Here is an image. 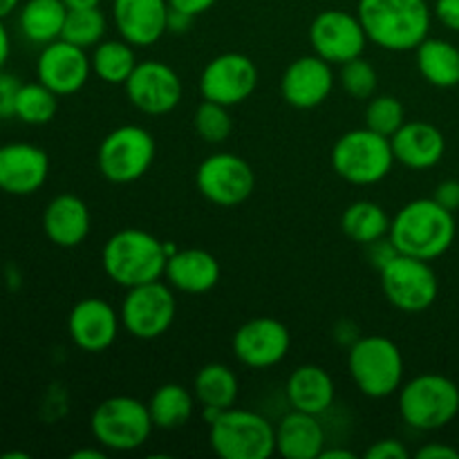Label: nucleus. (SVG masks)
I'll return each instance as SVG.
<instances>
[{
  "label": "nucleus",
  "instance_id": "obj_41",
  "mask_svg": "<svg viewBox=\"0 0 459 459\" xmlns=\"http://www.w3.org/2000/svg\"><path fill=\"white\" fill-rule=\"evenodd\" d=\"M433 16L446 30L459 31V0H435Z\"/></svg>",
  "mask_w": 459,
  "mask_h": 459
},
{
  "label": "nucleus",
  "instance_id": "obj_47",
  "mask_svg": "<svg viewBox=\"0 0 459 459\" xmlns=\"http://www.w3.org/2000/svg\"><path fill=\"white\" fill-rule=\"evenodd\" d=\"M9 54H12V40H9L7 27H4V22L0 21V70L7 65Z\"/></svg>",
  "mask_w": 459,
  "mask_h": 459
},
{
  "label": "nucleus",
  "instance_id": "obj_32",
  "mask_svg": "<svg viewBox=\"0 0 459 459\" xmlns=\"http://www.w3.org/2000/svg\"><path fill=\"white\" fill-rule=\"evenodd\" d=\"M90 61H92V74L110 85H124L139 63L134 45L124 39H103L92 48Z\"/></svg>",
  "mask_w": 459,
  "mask_h": 459
},
{
  "label": "nucleus",
  "instance_id": "obj_39",
  "mask_svg": "<svg viewBox=\"0 0 459 459\" xmlns=\"http://www.w3.org/2000/svg\"><path fill=\"white\" fill-rule=\"evenodd\" d=\"M366 459H408L411 453L399 439H379L366 451Z\"/></svg>",
  "mask_w": 459,
  "mask_h": 459
},
{
  "label": "nucleus",
  "instance_id": "obj_21",
  "mask_svg": "<svg viewBox=\"0 0 459 459\" xmlns=\"http://www.w3.org/2000/svg\"><path fill=\"white\" fill-rule=\"evenodd\" d=\"M169 0H112V21L124 40L151 48L166 34Z\"/></svg>",
  "mask_w": 459,
  "mask_h": 459
},
{
  "label": "nucleus",
  "instance_id": "obj_34",
  "mask_svg": "<svg viewBox=\"0 0 459 459\" xmlns=\"http://www.w3.org/2000/svg\"><path fill=\"white\" fill-rule=\"evenodd\" d=\"M108 21L99 7L92 9H67L65 25H63L61 39L88 49L106 39Z\"/></svg>",
  "mask_w": 459,
  "mask_h": 459
},
{
  "label": "nucleus",
  "instance_id": "obj_5",
  "mask_svg": "<svg viewBox=\"0 0 459 459\" xmlns=\"http://www.w3.org/2000/svg\"><path fill=\"white\" fill-rule=\"evenodd\" d=\"M330 160L334 173L354 186L384 182L397 161L390 137L375 133L368 126L341 134L332 146Z\"/></svg>",
  "mask_w": 459,
  "mask_h": 459
},
{
  "label": "nucleus",
  "instance_id": "obj_12",
  "mask_svg": "<svg viewBox=\"0 0 459 459\" xmlns=\"http://www.w3.org/2000/svg\"><path fill=\"white\" fill-rule=\"evenodd\" d=\"M195 186L215 206H238L251 197L255 173L249 161L233 152H215L200 161Z\"/></svg>",
  "mask_w": 459,
  "mask_h": 459
},
{
  "label": "nucleus",
  "instance_id": "obj_29",
  "mask_svg": "<svg viewBox=\"0 0 459 459\" xmlns=\"http://www.w3.org/2000/svg\"><path fill=\"white\" fill-rule=\"evenodd\" d=\"M193 394L202 408H233L240 394V381L236 372L224 363H206L193 379Z\"/></svg>",
  "mask_w": 459,
  "mask_h": 459
},
{
  "label": "nucleus",
  "instance_id": "obj_23",
  "mask_svg": "<svg viewBox=\"0 0 459 459\" xmlns=\"http://www.w3.org/2000/svg\"><path fill=\"white\" fill-rule=\"evenodd\" d=\"M92 218L90 209L79 195L61 193L52 197L43 211V231L52 245L61 249H74L90 236Z\"/></svg>",
  "mask_w": 459,
  "mask_h": 459
},
{
  "label": "nucleus",
  "instance_id": "obj_9",
  "mask_svg": "<svg viewBox=\"0 0 459 459\" xmlns=\"http://www.w3.org/2000/svg\"><path fill=\"white\" fill-rule=\"evenodd\" d=\"M155 152V137L146 128L134 124L119 126L99 143V173L112 184H133L151 170Z\"/></svg>",
  "mask_w": 459,
  "mask_h": 459
},
{
  "label": "nucleus",
  "instance_id": "obj_35",
  "mask_svg": "<svg viewBox=\"0 0 459 459\" xmlns=\"http://www.w3.org/2000/svg\"><path fill=\"white\" fill-rule=\"evenodd\" d=\"M406 124V110L403 103L393 94H375L368 99L366 106V126L384 137H393L402 126Z\"/></svg>",
  "mask_w": 459,
  "mask_h": 459
},
{
  "label": "nucleus",
  "instance_id": "obj_15",
  "mask_svg": "<svg viewBox=\"0 0 459 459\" xmlns=\"http://www.w3.org/2000/svg\"><path fill=\"white\" fill-rule=\"evenodd\" d=\"M124 88L128 101L139 112L151 117L173 112L184 94V85L178 72L169 63L155 61V58L137 63Z\"/></svg>",
  "mask_w": 459,
  "mask_h": 459
},
{
  "label": "nucleus",
  "instance_id": "obj_40",
  "mask_svg": "<svg viewBox=\"0 0 459 459\" xmlns=\"http://www.w3.org/2000/svg\"><path fill=\"white\" fill-rule=\"evenodd\" d=\"M366 249H368V260H370L372 267H377L379 272L390 263V260L394 258V255L399 254L397 247L393 245V240H390L388 236L381 238V240H377V242H372V245H368Z\"/></svg>",
  "mask_w": 459,
  "mask_h": 459
},
{
  "label": "nucleus",
  "instance_id": "obj_25",
  "mask_svg": "<svg viewBox=\"0 0 459 459\" xmlns=\"http://www.w3.org/2000/svg\"><path fill=\"white\" fill-rule=\"evenodd\" d=\"M325 444V429L316 415L291 408L276 424V453L285 459H318Z\"/></svg>",
  "mask_w": 459,
  "mask_h": 459
},
{
  "label": "nucleus",
  "instance_id": "obj_14",
  "mask_svg": "<svg viewBox=\"0 0 459 459\" xmlns=\"http://www.w3.org/2000/svg\"><path fill=\"white\" fill-rule=\"evenodd\" d=\"M258 88V67L247 54L224 52L211 58L200 74V92L206 101L240 106Z\"/></svg>",
  "mask_w": 459,
  "mask_h": 459
},
{
  "label": "nucleus",
  "instance_id": "obj_30",
  "mask_svg": "<svg viewBox=\"0 0 459 459\" xmlns=\"http://www.w3.org/2000/svg\"><path fill=\"white\" fill-rule=\"evenodd\" d=\"M195 394L182 384H164L148 402L151 420L160 430H178L191 421L195 412Z\"/></svg>",
  "mask_w": 459,
  "mask_h": 459
},
{
  "label": "nucleus",
  "instance_id": "obj_31",
  "mask_svg": "<svg viewBox=\"0 0 459 459\" xmlns=\"http://www.w3.org/2000/svg\"><path fill=\"white\" fill-rule=\"evenodd\" d=\"M390 222L393 220H390L388 211L372 200L352 202L343 211V218H341V227H343L345 236L363 247L388 236Z\"/></svg>",
  "mask_w": 459,
  "mask_h": 459
},
{
  "label": "nucleus",
  "instance_id": "obj_8",
  "mask_svg": "<svg viewBox=\"0 0 459 459\" xmlns=\"http://www.w3.org/2000/svg\"><path fill=\"white\" fill-rule=\"evenodd\" d=\"M152 424L148 403L128 394H115L99 403L90 417V430L99 446L115 453L142 448L151 437Z\"/></svg>",
  "mask_w": 459,
  "mask_h": 459
},
{
  "label": "nucleus",
  "instance_id": "obj_10",
  "mask_svg": "<svg viewBox=\"0 0 459 459\" xmlns=\"http://www.w3.org/2000/svg\"><path fill=\"white\" fill-rule=\"evenodd\" d=\"M121 325L133 339L155 341L173 327L178 316V299L173 287L152 281L130 287L121 300Z\"/></svg>",
  "mask_w": 459,
  "mask_h": 459
},
{
  "label": "nucleus",
  "instance_id": "obj_49",
  "mask_svg": "<svg viewBox=\"0 0 459 459\" xmlns=\"http://www.w3.org/2000/svg\"><path fill=\"white\" fill-rule=\"evenodd\" d=\"M352 451H343V448H323L321 457L318 459H354Z\"/></svg>",
  "mask_w": 459,
  "mask_h": 459
},
{
  "label": "nucleus",
  "instance_id": "obj_42",
  "mask_svg": "<svg viewBox=\"0 0 459 459\" xmlns=\"http://www.w3.org/2000/svg\"><path fill=\"white\" fill-rule=\"evenodd\" d=\"M433 200L442 204L444 209L451 211V213H455L459 209V179H446V182L437 184Z\"/></svg>",
  "mask_w": 459,
  "mask_h": 459
},
{
  "label": "nucleus",
  "instance_id": "obj_16",
  "mask_svg": "<svg viewBox=\"0 0 459 459\" xmlns=\"http://www.w3.org/2000/svg\"><path fill=\"white\" fill-rule=\"evenodd\" d=\"M233 354L251 370L278 366L291 348V334L282 321L273 316H255L242 323L231 339Z\"/></svg>",
  "mask_w": 459,
  "mask_h": 459
},
{
  "label": "nucleus",
  "instance_id": "obj_18",
  "mask_svg": "<svg viewBox=\"0 0 459 459\" xmlns=\"http://www.w3.org/2000/svg\"><path fill=\"white\" fill-rule=\"evenodd\" d=\"M334 90L332 63L318 54L299 56L285 67L281 79V94L296 110H314L323 106Z\"/></svg>",
  "mask_w": 459,
  "mask_h": 459
},
{
  "label": "nucleus",
  "instance_id": "obj_45",
  "mask_svg": "<svg viewBox=\"0 0 459 459\" xmlns=\"http://www.w3.org/2000/svg\"><path fill=\"white\" fill-rule=\"evenodd\" d=\"M218 0H169V4L173 9H179L184 13H191V16H202L209 9L215 7Z\"/></svg>",
  "mask_w": 459,
  "mask_h": 459
},
{
  "label": "nucleus",
  "instance_id": "obj_46",
  "mask_svg": "<svg viewBox=\"0 0 459 459\" xmlns=\"http://www.w3.org/2000/svg\"><path fill=\"white\" fill-rule=\"evenodd\" d=\"M359 336H361L359 334V327L354 325L352 321H341L334 330V339L339 341V343L348 345V348L359 339Z\"/></svg>",
  "mask_w": 459,
  "mask_h": 459
},
{
  "label": "nucleus",
  "instance_id": "obj_1",
  "mask_svg": "<svg viewBox=\"0 0 459 459\" xmlns=\"http://www.w3.org/2000/svg\"><path fill=\"white\" fill-rule=\"evenodd\" d=\"M357 16L368 39L385 52H411L429 39V0H359Z\"/></svg>",
  "mask_w": 459,
  "mask_h": 459
},
{
  "label": "nucleus",
  "instance_id": "obj_2",
  "mask_svg": "<svg viewBox=\"0 0 459 459\" xmlns=\"http://www.w3.org/2000/svg\"><path fill=\"white\" fill-rule=\"evenodd\" d=\"M455 236V213L437 204L433 197H420L403 204L390 222L388 233L399 254L429 263L446 254Z\"/></svg>",
  "mask_w": 459,
  "mask_h": 459
},
{
  "label": "nucleus",
  "instance_id": "obj_50",
  "mask_svg": "<svg viewBox=\"0 0 459 459\" xmlns=\"http://www.w3.org/2000/svg\"><path fill=\"white\" fill-rule=\"evenodd\" d=\"M22 4V0H0V21L12 16L13 12H18Z\"/></svg>",
  "mask_w": 459,
  "mask_h": 459
},
{
  "label": "nucleus",
  "instance_id": "obj_43",
  "mask_svg": "<svg viewBox=\"0 0 459 459\" xmlns=\"http://www.w3.org/2000/svg\"><path fill=\"white\" fill-rule=\"evenodd\" d=\"M193 21H195V16L170 7L169 18H166V34H186V31L191 30Z\"/></svg>",
  "mask_w": 459,
  "mask_h": 459
},
{
  "label": "nucleus",
  "instance_id": "obj_22",
  "mask_svg": "<svg viewBox=\"0 0 459 459\" xmlns=\"http://www.w3.org/2000/svg\"><path fill=\"white\" fill-rule=\"evenodd\" d=\"M394 160L412 170H429L442 161L446 152V137L429 121H406L390 137Z\"/></svg>",
  "mask_w": 459,
  "mask_h": 459
},
{
  "label": "nucleus",
  "instance_id": "obj_20",
  "mask_svg": "<svg viewBox=\"0 0 459 459\" xmlns=\"http://www.w3.org/2000/svg\"><path fill=\"white\" fill-rule=\"evenodd\" d=\"M49 178V157L36 143L12 142L0 146V191L7 195H34Z\"/></svg>",
  "mask_w": 459,
  "mask_h": 459
},
{
  "label": "nucleus",
  "instance_id": "obj_44",
  "mask_svg": "<svg viewBox=\"0 0 459 459\" xmlns=\"http://www.w3.org/2000/svg\"><path fill=\"white\" fill-rule=\"evenodd\" d=\"M417 459H459L457 448L448 446V444H426L417 451Z\"/></svg>",
  "mask_w": 459,
  "mask_h": 459
},
{
  "label": "nucleus",
  "instance_id": "obj_26",
  "mask_svg": "<svg viewBox=\"0 0 459 459\" xmlns=\"http://www.w3.org/2000/svg\"><path fill=\"white\" fill-rule=\"evenodd\" d=\"M287 402L294 411L309 415H325L334 406L336 385L330 372L314 363L299 366L287 379Z\"/></svg>",
  "mask_w": 459,
  "mask_h": 459
},
{
  "label": "nucleus",
  "instance_id": "obj_6",
  "mask_svg": "<svg viewBox=\"0 0 459 459\" xmlns=\"http://www.w3.org/2000/svg\"><path fill=\"white\" fill-rule=\"evenodd\" d=\"M399 415L415 430H439L459 415V388L444 375H420L399 388Z\"/></svg>",
  "mask_w": 459,
  "mask_h": 459
},
{
  "label": "nucleus",
  "instance_id": "obj_37",
  "mask_svg": "<svg viewBox=\"0 0 459 459\" xmlns=\"http://www.w3.org/2000/svg\"><path fill=\"white\" fill-rule=\"evenodd\" d=\"M339 81L341 88L352 99H359V101H368V99L375 97L377 85H379V76H377L375 65L363 56L343 63L339 72Z\"/></svg>",
  "mask_w": 459,
  "mask_h": 459
},
{
  "label": "nucleus",
  "instance_id": "obj_33",
  "mask_svg": "<svg viewBox=\"0 0 459 459\" xmlns=\"http://www.w3.org/2000/svg\"><path fill=\"white\" fill-rule=\"evenodd\" d=\"M58 94L52 92L40 81L36 83H22L16 97V110L13 117L27 126H45L56 117Z\"/></svg>",
  "mask_w": 459,
  "mask_h": 459
},
{
  "label": "nucleus",
  "instance_id": "obj_11",
  "mask_svg": "<svg viewBox=\"0 0 459 459\" xmlns=\"http://www.w3.org/2000/svg\"><path fill=\"white\" fill-rule=\"evenodd\" d=\"M379 273L385 300L399 312H426L437 300L439 281L429 260L397 254Z\"/></svg>",
  "mask_w": 459,
  "mask_h": 459
},
{
  "label": "nucleus",
  "instance_id": "obj_51",
  "mask_svg": "<svg viewBox=\"0 0 459 459\" xmlns=\"http://www.w3.org/2000/svg\"><path fill=\"white\" fill-rule=\"evenodd\" d=\"M63 3H65L67 9H92L99 7L101 0H63Z\"/></svg>",
  "mask_w": 459,
  "mask_h": 459
},
{
  "label": "nucleus",
  "instance_id": "obj_7",
  "mask_svg": "<svg viewBox=\"0 0 459 459\" xmlns=\"http://www.w3.org/2000/svg\"><path fill=\"white\" fill-rule=\"evenodd\" d=\"M209 444L222 459H269L276 453V426L260 412L227 408L209 424Z\"/></svg>",
  "mask_w": 459,
  "mask_h": 459
},
{
  "label": "nucleus",
  "instance_id": "obj_13",
  "mask_svg": "<svg viewBox=\"0 0 459 459\" xmlns=\"http://www.w3.org/2000/svg\"><path fill=\"white\" fill-rule=\"evenodd\" d=\"M368 40L370 39L357 13L345 9H325L309 25V45L314 54L332 65H343L363 56Z\"/></svg>",
  "mask_w": 459,
  "mask_h": 459
},
{
  "label": "nucleus",
  "instance_id": "obj_17",
  "mask_svg": "<svg viewBox=\"0 0 459 459\" xmlns=\"http://www.w3.org/2000/svg\"><path fill=\"white\" fill-rule=\"evenodd\" d=\"M92 76V61L88 49L65 39L43 45L36 58V81L48 85L58 97L81 92Z\"/></svg>",
  "mask_w": 459,
  "mask_h": 459
},
{
  "label": "nucleus",
  "instance_id": "obj_36",
  "mask_svg": "<svg viewBox=\"0 0 459 459\" xmlns=\"http://www.w3.org/2000/svg\"><path fill=\"white\" fill-rule=\"evenodd\" d=\"M195 133L204 139L206 143H222L227 142L233 130V117L229 106L215 101H202L197 106L195 117H193Z\"/></svg>",
  "mask_w": 459,
  "mask_h": 459
},
{
  "label": "nucleus",
  "instance_id": "obj_28",
  "mask_svg": "<svg viewBox=\"0 0 459 459\" xmlns=\"http://www.w3.org/2000/svg\"><path fill=\"white\" fill-rule=\"evenodd\" d=\"M417 70L430 85L451 90L459 85V48L444 39H424L415 49Z\"/></svg>",
  "mask_w": 459,
  "mask_h": 459
},
{
  "label": "nucleus",
  "instance_id": "obj_38",
  "mask_svg": "<svg viewBox=\"0 0 459 459\" xmlns=\"http://www.w3.org/2000/svg\"><path fill=\"white\" fill-rule=\"evenodd\" d=\"M21 79L0 70V121L12 119L16 110V97L21 90Z\"/></svg>",
  "mask_w": 459,
  "mask_h": 459
},
{
  "label": "nucleus",
  "instance_id": "obj_3",
  "mask_svg": "<svg viewBox=\"0 0 459 459\" xmlns=\"http://www.w3.org/2000/svg\"><path fill=\"white\" fill-rule=\"evenodd\" d=\"M166 260H169V254L164 249V242L137 227L112 233L101 251L106 276L126 290L160 281L164 276Z\"/></svg>",
  "mask_w": 459,
  "mask_h": 459
},
{
  "label": "nucleus",
  "instance_id": "obj_24",
  "mask_svg": "<svg viewBox=\"0 0 459 459\" xmlns=\"http://www.w3.org/2000/svg\"><path fill=\"white\" fill-rule=\"evenodd\" d=\"M164 276L182 294H206L220 282L222 269L218 258L206 249H178L166 260Z\"/></svg>",
  "mask_w": 459,
  "mask_h": 459
},
{
  "label": "nucleus",
  "instance_id": "obj_19",
  "mask_svg": "<svg viewBox=\"0 0 459 459\" xmlns=\"http://www.w3.org/2000/svg\"><path fill=\"white\" fill-rule=\"evenodd\" d=\"M121 316L99 296L81 299L67 314V332L72 343L90 354L106 352L119 336Z\"/></svg>",
  "mask_w": 459,
  "mask_h": 459
},
{
  "label": "nucleus",
  "instance_id": "obj_52",
  "mask_svg": "<svg viewBox=\"0 0 459 459\" xmlns=\"http://www.w3.org/2000/svg\"><path fill=\"white\" fill-rule=\"evenodd\" d=\"M13 457H18V459H27L30 455H27V453H7V455H4V459H13Z\"/></svg>",
  "mask_w": 459,
  "mask_h": 459
},
{
  "label": "nucleus",
  "instance_id": "obj_4",
  "mask_svg": "<svg viewBox=\"0 0 459 459\" xmlns=\"http://www.w3.org/2000/svg\"><path fill=\"white\" fill-rule=\"evenodd\" d=\"M348 372L359 393L370 399H385L402 388L403 354L388 336H359L348 348Z\"/></svg>",
  "mask_w": 459,
  "mask_h": 459
},
{
  "label": "nucleus",
  "instance_id": "obj_48",
  "mask_svg": "<svg viewBox=\"0 0 459 459\" xmlns=\"http://www.w3.org/2000/svg\"><path fill=\"white\" fill-rule=\"evenodd\" d=\"M72 459H106V448H79L70 455Z\"/></svg>",
  "mask_w": 459,
  "mask_h": 459
},
{
  "label": "nucleus",
  "instance_id": "obj_27",
  "mask_svg": "<svg viewBox=\"0 0 459 459\" xmlns=\"http://www.w3.org/2000/svg\"><path fill=\"white\" fill-rule=\"evenodd\" d=\"M65 18L63 0H25L18 9V30L30 43L48 45L61 39Z\"/></svg>",
  "mask_w": 459,
  "mask_h": 459
}]
</instances>
